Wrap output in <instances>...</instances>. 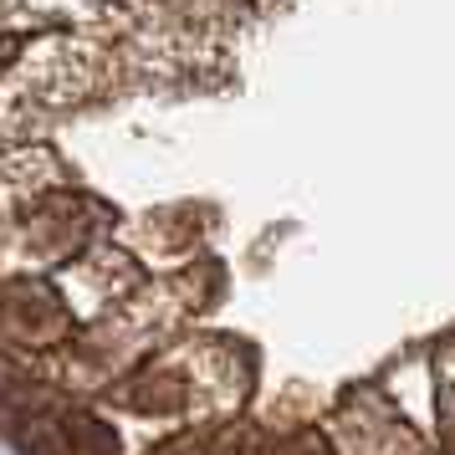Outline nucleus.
I'll return each instance as SVG.
<instances>
[{"mask_svg": "<svg viewBox=\"0 0 455 455\" xmlns=\"http://www.w3.org/2000/svg\"><path fill=\"white\" fill-rule=\"evenodd\" d=\"M62 440L72 455H118V435L108 430L103 419H92V414L72 410L62 414Z\"/></svg>", "mask_w": 455, "mask_h": 455, "instance_id": "2", "label": "nucleus"}, {"mask_svg": "<svg viewBox=\"0 0 455 455\" xmlns=\"http://www.w3.org/2000/svg\"><path fill=\"white\" fill-rule=\"evenodd\" d=\"M0 312H5L11 332H21L26 343H46V338H57V332L67 328L62 302H57L46 287H36V282H16V287H5Z\"/></svg>", "mask_w": 455, "mask_h": 455, "instance_id": "1", "label": "nucleus"}]
</instances>
